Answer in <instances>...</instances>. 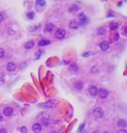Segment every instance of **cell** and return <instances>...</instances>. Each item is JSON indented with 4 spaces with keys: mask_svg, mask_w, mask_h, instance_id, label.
Masks as SVG:
<instances>
[{
    "mask_svg": "<svg viewBox=\"0 0 127 133\" xmlns=\"http://www.w3.org/2000/svg\"><path fill=\"white\" fill-rule=\"evenodd\" d=\"M93 116L96 118H101L104 117V111L100 107H96L93 112Z\"/></svg>",
    "mask_w": 127,
    "mask_h": 133,
    "instance_id": "6da1fadb",
    "label": "cell"
},
{
    "mask_svg": "<svg viewBox=\"0 0 127 133\" xmlns=\"http://www.w3.org/2000/svg\"><path fill=\"white\" fill-rule=\"evenodd\" d=\"M65 36H66V31L63 28H58L56 32H55V36L59 40H62L63 38L65 37Z\"/></svg>",
    "mask_w": 127,
    "mask_h": 133,
    "instance_id": "7a4b0ae2",
    "label": "cell"
},
{
    "mask_svg": "<svg viewBox=\"0 0 127 133\" xmlns=\"http://www.w3.org/2000/svg\"><path fill=\"white\" fill-rule=\"evenodd\" d=\"M79 18H80V23H79V25L80 26H85L87 23V17L85 16V14L80 12L79 14Z\"/></svg>",
    "mask_w": 127,
    "mask_h": 133,
    "instance_id": "3957f363",
    "label": "cell"
},
{
    "mask_svg": "<svg viewBox=\"0 0 127 133\" xmlns=\"http://www.w3.org/2000/svg\"><path fill=\"white\" fill-rule=\"evenodd\" d=\"M108 94H109V92L106 89H105V88H100L99 90H98V95H99L101 99H106V98H107Z\"/></svg>",
    "mask_w": 127,
    "mask_h": 133,
    "instance_id": "277c9868",
    "label": "cell"
},
{
    "mask_svg": "<svg viewBox=\"0 0 127 133\" xmlns=\"http://www.w3.org/2000/svg\"><path fill=\"white\" fill-rule=\"evenodd\" d=\"M88 93L91 96L93 97H95L98 95V88L95 86H90L88 87Z\"/></svg>",
    "mask_w": 127,
    "mask_h": 133,
    "instance_id": "5b68a950",
    "label": "cell"
},
{
    "mask_svg": "<svg viewBox=\"0 0 127 133\" xmlns=\"http://www.w3.org/2000/svg\"><path fill=\"white\" fill-rule=\"evenodd\" d=\"M32 131L34 133H40L42 131V125L39 123H35L32 125Z\"/></svg>",
    "mask_w": 127,
    "mask_h": 133,
    "instance_id": "8992f818",
    "label": "cell"
},
{
    "mask_svg": "<svg viewBox=\"0 0 127 133\" xmlns=\"http://www.w3.org/2000/svg\"><path fill=\"white\" fill-rule=\"evenodd\" d=\"M99 48L103 51H106L110 48V43L108 42H106V41H103V42H101L99 43Z\"/></svg>",
    "mask_w": 127,
    "mask_h": 133,
    "instance_id": "52a82bcc",
    "label": "cell"
},
{
    "mask_svg": "<svg viewBox=\"0 0 127 133\" xmlns=\"http://www.w3.org/2000/svg\"><path fill=\"white\" fill-rule=\"evenodd\" d=\"M74 88H75L77 91H81L84 88V84L81 80H77V81L74 82Z\"/></svg>",
    "mask_w": 127,
    "mask_h": 133,
    "instance_id": "ba28073f",
    "label": "cell"
},
{
    "mask_svg": "<svg viewBox=\"0 0 127 133\" xmlns=\"http://www.w3.org/2000/svg\"><path fill=\"white\" fill-rule=\"evenodd\" d=\"M4 115L6 117H10L12 116V114H13V109L11 108V107L10 106H7L5 107V108L4 109Z\"/></svg>",
    "mask_w": 127,
    "mask_h": 133,
    "instance_id": "9c48e42d",
    "label": "cell"
},
{
    "mask_svg": "<svg viewBox=\"0 0 127 133\" xmlns=\"http://www.w3.org/2000/svg\"><path fill=\"white\" fill-rule=\"evenodd\" d=\"M34 46H35V42L33 40H29L25 42L23 47H24L25 49H31V48H34Z\"/></svg>",
    "mask_w": 127,
    "mask_h": 133,
    "instance_id": "30bf717a",
    "label": "cell"
},
{
    "mask_svg": "<svg viewBox=\"0 0 127 133\" xmlns=\"http://www.w3.org/2000/svg\"><path fill=\"white\" fill-rule=\"evenodd\" d=\"M68 26H69L70 28H72V29H76V28H78V27H79V23H78L77 20L74 19V20H71L69 24H68Z\"/></svg>",
    "mask_w": 127,
    "mask_h": 133,
    "instance_id": "8fae6325",
    "label": "cell"
},
{
    "mask_svg": "<svg viewBox=\"0 0 127 133\" xmlns=\"http://www.w3.org/2000/svg\"><path fill=\"white\" fill-rule=\"evenodd\" d=\"M54 29H55V25L51 23H48L45 25V28H44L45 32H52Z\"/></svg>",
    "mask_w": 127,
    "mask_h": 133,
    "instance_id": "7c38bea8",
    "label": "cell"
},
{
    "mask_svg": "<svg viewBox=\"0 0 127 133\" xmlns=\"http://www.w3.org/2000/svg\"><path fill=\"white\" fill-rule=\"evenodd\" d=\"M17 68V66H16L15 63L13 62H9L6 66V69H7L9 72H14Z\"/></svg>",
    "mask_w": 127,
    "mask_h": 133,
    "instance_id": "4fadbf2b",
    "label": "cell"
},
{
    "mask_svg": "<svg viewBox=\"0 0 127 133\" xmlns=\"http://www.w3.org/2000/svg\"><path fill=\"white\" fill-rule=\"evenodd\" d=\"M55 105V103L54 101H48V102L44 103L42 104V106L46 109H50V108H53L54 106Z\"/></svg>",
    "mask_w": 127,
    "mask_h": 133,
    "instance_id": "5bb4252c",
    "label": "cell"
},
{
    "mask_svg": "<svg viewBox=\"0 0 127 133\" xmlns=\"http://www.w3.org/2000/svg\"><path fill=\"white\" fill-rule=\"evenodd\" d=\"M49 44H50V41L47 40V39H42L38 42V46L39 47H45V46H48Z\"/></svg>",
    "mask_w": 127,
    "mask_h": 133,
    "instance_id": "9a60e30c",
    "label": "cell"
},
{
    "mask_svg": "<svg viewBox=\"0 0 127 133\" xmlns=\"http://www.w3.org/2000/svg\"><path fill=\"white\" fill-rule=\"evenodd\" d=\"M117 125H118V128H125L127 126V122L125 121V119H119L117 123Z\"/></svg>",
    "mask_w": 127,
    "mask_h": 133,
    "instance_id": "2e32d148",
    "label": "cell"
},
{
    "mask_svg": "<svg viewBox=\"0 0 127 133\" xmlns=\"http://www.w3.org/2000/svg\"><path fill=\"white\" fill-rule=\"evenodd\" d=\"M79 10H80V7L77 5V4H72L70 6V8L68 9V10L71 12V13H75V12L79 11Z\"/></svg>",
    "mask_w": 127,
    "mask_h": 133,
    "instance_id": "e0dca14e",
    "label": "cell"
},
{
    "mask_svg": "<svg viewBox=\"0 0 127 133\" xmlns=\"http://www.w3.org/2000/svg\"><path fill=\"white\" fill-rule=\"evenodd\" d=\"M118 23H116V22H111L110 23H109V28H110L111 30H117L118 28Z\"/></svg>",
    "mask_w": 127,
    "mask_h": 133,
    "instance_id": "ac0fdd59",
    "label": "cell"
},
{
    "mask_svg": "<svg viewBox=\"0 0 127 133\" xmlns=\"http://www.w3.org/2000/svg\"><path fill=\"white\" fill-rule=\"evenodd\" d=\"M106 30L104 27H100V28H99L97 29V35H98V36H104V35L106 34Z\"/></svg>",
    "mask_w": 127,
    "mask_h": 133,
    "instance_id": "d6986e66",
    "label": "cell"
},
{
    "mask_svg": "<svg viewBox=\"0 0 127 133\" xmlns=\"http://www.w3.org/2000/svg\"><path fill=\"white\" fill-rule=\"evenodd\" d=\"M68 69H69V71L72 73H76L78 71V69H79V67H78V66L76 64H72L69 66V67H68Z\"/></svg>",
    "mask_w": 127,
    "mask_h": 133,
    "instance_id": "ffe728a7",
    "label": "cell"
},
{
    "mask_svg": "<svg viewBox=\"0 0 127 133\" xmlns=\"http://www.w3.org/2000/svg\"><path fill=\"white\" fill-rule=\"evenodd\" d=\"M41 122H42V125H44V126H49L50 124L49 119L48 118H42V120H41Z\"/></svg>",
    "mask_w": 127,
    "mask_h": 133,
    "instance_id": "44dd1931",
    "label": "cell"
},
{
    "mask_svg": "<svg viewBox=\"0 0 127 133\" xmlns=\"http://www.w3.org/2000/svg\"><path fill=\"white\" fill-rule=\"evenodd\" d=\"M45 4H46V2L44 0H36V6H41V7H42V6H45Z\"/></svg>",
    "mask_w": 127,
    "mask_h": 133,
    "instance_id": "7402d4cb",
    "label": "cell"
},
{
    "mask_svg": "<svg viewBox=\"0 0 127 133\" xmlns=\"http://www.w3.org/2000/svg\"><path fill=\"white\" fill-rule=\"evenodd\" d=\"M35 17V13L33 11H29L27 13V18L29 19V20H32V19H34Z\"/></svg>",
    "mask_w": 127,
    "mask_h": 133,
    "instance_id": "603a6c76",
    "label": "cell"
},
{
    "mask_svg": "<svg viewBox=\"0 0 127 133\" xmlns=\"http://www.w3.org/2000/svg\"><path fill=\"white\" fill-rule=\"evenodd\" d=\"M41 27V24H37V26H35L34 28H29V29L30 31H34V30H36V29H38V28Z\"/></svg>",
    "mask_w": 127,
    "mask_h": 133,
    "instance_id": "cb8c5ba5",
    "label": "cell"
},
{
    "mask_svg": "<svg viewBox=\"0 0 127 133\" xmlns=\"http://www.w3.org/2000/svg\"><path fill=\"white\" fill-rule=\"evenodd\" d=\"M84 128H85V124H81L80 125V127H79V132H82L83 131V130H84Z\"/></svg>",
    "mask_w": 127,
    "mask_h": 133,
    "instance_id": "d4e9b609",
    "label": "cell"
},
{
    "mask_svg": "<svg viewBox=\"0 0 127 133\" xmlns=\"http://www.w3.org/2000/svg\"><path fill=\"white\" fill-rule=\"evenodd\" d=\"M4 55H5V52H4V50L3 49V48H0V59H1V58H3V57L4 56Z\"/></svg>",
    "mask_w": 127,
    "mask_h": 133,
    "instance_id": "484cf974",
    "label": "cell"
},
{
    "mask_svg": "<svg viewBox=\"0 0 127 133\" xmlns=\"http://www.w3.org/2000/svg\"><path fill=\"white\" fill-rule=\"evenodd\" d=\"M93 55V52H86L85 54L82 55V56H83V57H87V56H89V55Z\"/></svg>",
    "mask_w": 127,
    "mask_h": 133,
    "instance_id": "4316f807",
    "label": "cell"
},
{
    "mask_svg": "<svg viewBox=\"0 0 127 133\" xmlns=\"http://www.w3.org/2000/svg\"><path fill=\"white\" fill-rule=\"evenodd\" d=\"M21 132L22 133H28V131H27V128L25 126H23L21 128Z\"/></svg>",
    "mask_w": 127,
    "mask_h": 133,
    "instance_id": "83f0119b",
    "label": "cell"
},
{
    "mask_svg": "<svg viewBox=\"0 0 127 133\" xmlns=\"http://www.w3.org/2000/svg\"><path fill=\"white\" fill-rule=\"evenodd\" d=\"M4 13H3V12H1V11H0V23H1V22H3V21H4Z\"/></svg>",
    "mask_w": 127,
    "mask_h": 133,
    "instance_id": "f1b7e54d",
    "label": "cell"
},
{
    "mask_svg": "<svg viewBox=\"0 0 127 133\" xmlns=\"http://www.w3.org/2000/svg\"><path fill=\"white\" fill-rule=\"evenodd\" d=\"M36 55H37V56L36 57V59L37 60V59H39V58H40V56L42 55V52H41V51H38L37 53H36Z\"/></svg>",
    "mask_w": 127,
    "mask_h": 133,
    "instance_id": "f546056e",
    "label": "cell"
},
{
    "mask_svg": "<svg viewBox=\"0 0 127 133\" xmlns=\"http://www.w3.org/2000/svg\"><path fill=\"white\" fill-rule=\"evenodd\" d=\"M0 133H7L5 128H0Z\"/></svg>",
    "mask_w": 127,
    "mask_h": 133,
    "instance_id": "4dcf8cb0",
    "label": "cell"
},
{
    "mask_svg": "<svg viewBox=\"0 0 127 133\" xmlns=\"http://www.w3.org/2000/svg\"><path fill=\"white\" fill-rule=\"evenodd\" d=\"M117 133H127V131L126 130H119V131H117Z\"/></svg>",
    "mask_w": 127,
    "mask_h": 133,
    "instance_id": "1f68e13d",
    "label": "cell"
},
{
    "mask_svg": "<svg viewBox=\"0 0 127 133\" xmlns=\"http://www.w3.org/2000/svg\"><path fill=\"white\" fill-rule=\"evenodd\" d=\"M8 31H9V34L10 35V36L14 35V30H12L11 28H9V29H8Z\"/></svg>",
    "mask_w": 127,
    "mask_h": 133,
    "instance_id": "d6a6232c",
    "label": "cell"
},
{
    "mask_svg": "<svg viewBox=\"0 0 127 133\" xmlns=\"http://www.w3.org/2000/svg\"><path fill=\"white\" fill-rule=\"evenodd\" d=\"M118 39H119V36H118V34H116L115 36H114V40H115V41H118Z\"/></svg>",
    "mask_w": 127,
    "mask_h": 133,
    "instance_id": "836d02e7",
    "label": "cell"
},
{
    "mask_svg": "<svg viewBox=\"0 0 127 133\" xmlns=\"http://www.w3.org/2000/svg\"><path fill=\"white\" fill-rule=\"evenodd\" d=\"M114 17V15L112 14V11H109V13L107 14V17Z\"/></svg>",
    "mask_w": 127,
    "mask_h": 133,
    "instance_id": "e575fe53",
    "label": "cell"
},
{
    "mask_svg": "<svg viewBox=\"0 0 127 133\" xmlns=\"http://www.w3.org/2000/svg\"><path fill=\"white\" fill-rule=\"evenodd\" d=\"M4 74H0V80H4Z\"/></svg>",
    "mask_w": 127,
    "mask_h": 133,
    "instance_id": "d590c367",
    "label": "cell"
},
{
    "mask_svg": "<svg viewBox=\"0 0 127 133\" xmlns=\"http://www.w3.org/2000/svg\"><path fill=\"white\" fill-rule=\"evenodd\" d=\"M2 120H3V115L2 114H0V122L2 121Z\"/></svg>",
    "mask_w": 127,
    "mask_h": 133,
    "instance_id": "8d00e7d4",
    "label": "cell"
},
{
    "mask_svg": "<svg viewBox=\"0 0 127 133\" xmlns=\"http://www.w3.org/2000/svg\"><path fill=\"white\" fill-rule=\"evenodd\" d=\"M92 133H99L98 131H93V132H92Z\"/></svg>",
    "mask_w": 127,
    "mask_h": 133,
    "instance_id": "74e56055",
    "label": "cell"
},
{
    "mask_svg": "<svg viewBox=\"0 0 127 133\" xmlns=\"http://www.w3.org/2000/svg\"><path fill=\"white\" fill-rule=\"evenodd\" d=\"M125 32H126V33H127V26H126V27H125Z\"/></svg>",
    "mask_w": 127,
    "mask_h": 133,
    "instance_id": "f35d334b",
    "label": "cell"
},
{
    "mask_svg": "<svg viewBox=\"0 0 127 133\" xmlns=\"http://www.w3.org/2000/svg\"><path fill=\"white\" fill-rule=\"evenodd\" d=\"M103 133H108V131H104Z\"/></svg>",
    "mask_w": 127,
    "mask_h": 133,
    "instance_id": "ab89813d",
    "label": "cell"
}]
</instances>
